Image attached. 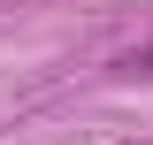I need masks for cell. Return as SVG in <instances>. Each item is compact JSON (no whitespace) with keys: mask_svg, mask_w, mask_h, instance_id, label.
I'll return each instance as SVG.
<instances>
[{"mask_svg":"<svg viewBox=\"0 0 153 145\" xmlns=\"http://www.w3.org/2000/svg\"><path fill=\"white\" fill-rule=\"evenodd\" d=\"M115 76H123V84H153V46H130V54H115Z\"/></svg>","mask_w":153,"mask_h":145,"instance_id":"6da1fadb","label":"cell"},{"mask_svg":"<svg viewBox=\"0 0 153 145\" xmlns=\"http://www.w3.org/2000/svg\"><path fill=\"white\" fill-rule=\"evenodd\" d=\"M130 145H153V138H130Z\"/></svg>","mask_w":153,"mask_h":145,"instance_id":"7a4b0ae2","label":"cell"}]
</instances>
